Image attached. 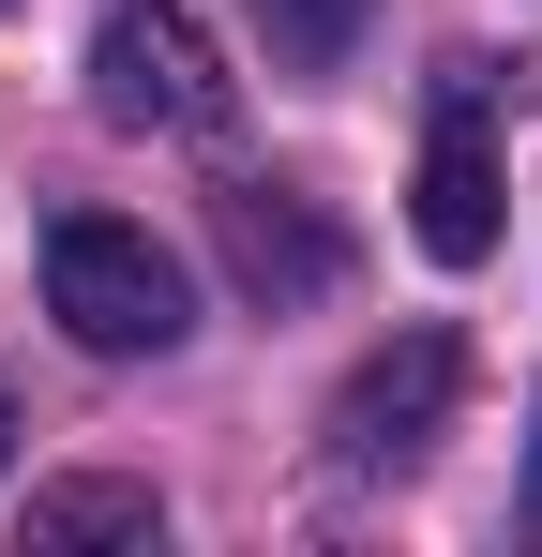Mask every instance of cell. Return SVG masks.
<instances>
[{
	"mask_svg": "<svg viewBox=\"0 0 542 557\" xmlns=\"http://www.w3.org/2000/svg\"><path fill=\"white\" fill-rule=\"evenodd\" d=\"M46 301H61V332H76L90 362H167L181 332V257L151 226H121V211H76V226H46Z\"/></svg>",
	"mask_w": 542,
	"mask_h": 557,
	"instance_id": "6da1fadb",
	"label": "cell"
},
{
	"mask_svg": "<svg viewBox=\"0 0 542 557\" xmlns=\"http://www.w3.org/2000/svg\"><path fill=\"white\" fill-rule=\"evenodd\" d=\"M90 106H106L121 136H226L242 76H226V46H211L181 0H121V15L90 30Z\"/></svg>",
	"mask_w": 542,
	"mask_h": 557,
	"instance_id": "7a4b0ae2",
	"label": "cell"
},
{
	"mask_svg": "<svg viewBox=\"0 0 542 557\" xmlns=\"http://www.w3.org/2000/svg\"><path fill=\"white\" fill-rule=\"evenodd\" d=\"M452 392H467V347L452 332H407V347H377V362L332 392V453L377 482V467H422L438 453V422H452Z\"/></svg>",
	"mask_w": 542,
	"mask_h": 557,
	"instance_id": "3957f363",
	"label": "cell"
},
{
	"mask_svg": "<svg viewBox=\"0 0 542 557\" xmlns=\"http://www.w3.org/2000/svg\"><path fill=\"white\" fill-rule=\"evenodd\" d=\"M211 242H226L242 301H271V317L347 286V242L317 226V196H286V182H226V196H211Z\"/></svg>",
	"mask_w": 542,
	"mask_h": 557,
	"instance_id": "277c9868",
	"label": "cell"
},
{
	"mask_svg": "<svg viewBox=\"0 0 542 557\" xmlns=\"http://www.w3.org/2000/svg\"><path fill=\"white\" fill-rule=\"evenodd\" d=\"M407 226H422L438 272H482V257H497V151H482L467 106H438V136H422V196H407Z\"/></svg>",
	"mask_w": 542,
	"mask_h": 557,
	"instance_id": "5b68a950",
	"label": "cell"
},
{
	"mask_svg": "<svg viewBox=\"0 0 542 557\" xmlns=\"http://www.w3.org/2000/svg\"><path fill=\"white\" fill-rule=\"evenodd\" d=\"M30 543H167V512H151V482H46L30 497Z\"/></svg>",
	"mask_w": 542,
	"mask_h": 557,
	"instance_id": "8992f818",
	"label": "cell"
},
{
	"mask_svg": "<svg viewBox=\"0 0 542 557\" xmlns=\"http://www.w3.org/2000/svg\"><path fill=\"white\" fill-rule=\"evenodd\" d=\"M257 15H271V61H286V76H332L361 46V0H257Z\"/></svg>",
	"mask_w": 542,
	"mask_h": 557,
	"instance_id": "52a82bcc",
	"label": "cell"
},
{
	"mask_svg": "<svg viewBox=\"0 0 542 557\" xmlns=\"http://www.w3.org/2000/svg\"><path fill=\"white\" fill-rule=\"evenodd\" d=\"M0 467H15V392H0Z\"/></svg>",
	"mask_w": 542,
	"mask_h": 557,
	"instance_id": "ba28073f",
	"label": "cell"
},
{
	"mask_svg": "<svg viewBox=\"0 0 542 557\" xmlns=\"http://www.w3.org/2000/svg\"><path fill=\"white\" fill-rule=\"evenodd\" d=\"M528 528H542V467H528Z\"/></svg>",
	"mask_w": 542,
	"mask_h": 557,
	"instance_id": "9c48e42d",
	"label": "cell"
}]
</instances>
